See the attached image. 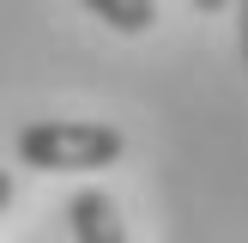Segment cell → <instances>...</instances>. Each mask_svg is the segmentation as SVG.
<instances>
[{"label": "cell", "mask_w": 248, "mask_h": 243, "mask_svg": "<svg viewBox=\"0 0 248 243\" xmlns=\"http://www.w3.org/2000/svg\"><path fill=\"white\" fill-rule=\"evenodd\" d=\"M121 152H127V134L109 122H31V128H18V158L43 176L109 170Z\"/></svg>", "instance_id": "6da1fadb"}, {"label": "cell", "mask_w": 248, "mask_h": 243, "mask_svg": "<svg viewBox=\"0 0 248 243\" xmlns=\"http://www.w3.org/2000/svg\"><path fill=\"white\" fill-rule=\"evenodd\" d=\"M67 219H73V237L79 243H127V225H121L115 201L103 189H79L67 201Z\"/></svg>", "instance_id": "7a4b0ae2"}, {"label": "cell", "mask_w": 248, "mask_h": 243, "mask_svg": "<svg viewBox=\"0 0 248 243\" xmlns=\"http://www.w3.org/2000/svg\"><path fill=\"white\" fill-rule=\"evenodd\" d=\"M79 6L97 12V18H103L109 31H121V36H140V31L157 24V0H79Z\"/></svg>", "instance_id": "3957f363"}, {"label": "cell", "mask_w": 248, "mask_h": 243, "mask_svg": "<svg viewBox=\"0 0 248 243\" xmlns=\"http://www.w3.org/2000/svg\"><path fill=\"white\" fill-rule=\"evenodd\" d=\"M236 6V24H242V61H248V0H230Z\"/></svg>", "instance_id": "277c9868"}, {"label": "cell", "mask_w": 248, "mask_h": 243, "mask_svg": "<svg viewBox=\"0 0 248 243\" xmlns=\"http://www.w3.org/2000/svg\"><path fill=\"white\" fill-rule=\"evenodd\" d=\"M6 207H12V176L0 170V213H6Z\"/></svg>", "instance_id": "5b68a950"}, {"label": "cell", "mask_w": 248, "mask_h": 243, "mask_svg": "<svg viewBox=\"0 0 248 243\" xmlns=\"http://www.w3.org/2000/svg\"><path fill=\"white\" fill-rule=\"evenodd\" d=\"M194 6H200V12H224L230 0H194Z\"/></svg>", "instance_id": "8992f818"}]
</instances>
